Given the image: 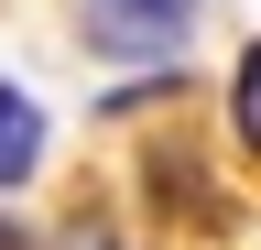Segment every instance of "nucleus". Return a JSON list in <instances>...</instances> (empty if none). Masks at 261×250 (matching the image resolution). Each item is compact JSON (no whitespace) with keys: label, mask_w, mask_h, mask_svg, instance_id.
<instances>
[{"label":"nucleus","mask_w":261,"mask_h":250,"mask_svg":"<svg viewBox=\"0 0 261 250\" xmlns=\"http://www.w3.org/2000/svg\"><path fill=\"white\" fill-rule=\"evenodd\" d=\"M65 250H120L109 229H87V217H76V229H65Z\"/></svg>","instance_id":"20e7f679"},{"label":"nucleus","mask_w":261,"mask_h":250,"mask_svg":"<svg viewBox=\"0 0 261 250\" xmlns=\"http://www.w3.org/2000/svg\"><path fill=\"white\" fill-rule=\"evenodd\" d=\"M196 11H207V0H87V33L109 54H163V66H174V44H185Z\"/></svg>","instance_id":"f257e3e1"},{"label":"nucleus","mask_w":261,"mask_h":250,"mask_svg":"<svg viewBox=\"0 0 261 250\" xmlns=\"http://www.w3.org/2000/svg\"><path fill=\"white\" fill-rule=\"evenodd\" d=\"M228 131H240V152L261 163V44H240V66H228Z\"/></svg>","instance_id":"7ed1b4c3"},{"label":"nucleus","mask_w":261,"mask_h":250,"mask_svg":"<svg viewBox=\"0 0 261 250\" xmlns=\"http://www.w3.org/2000/svg\"><path fill=\"white\" fill-rule=\"evenodd\" d=\"M33 174H44V98L0 76V196L33 185Z\"/></svg>","instance_id":"f03ea898"}]
</instances>
